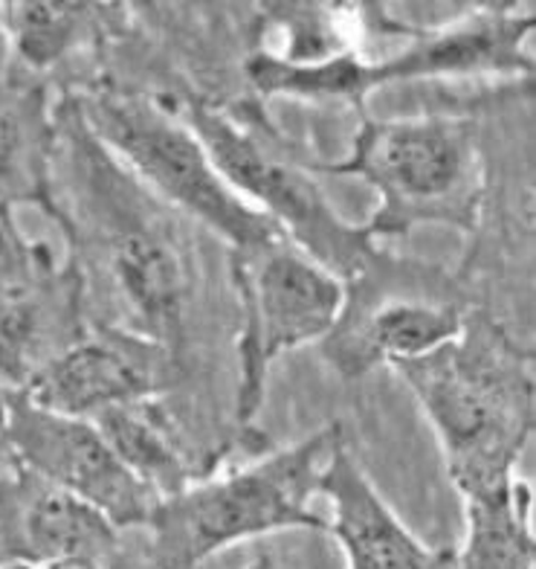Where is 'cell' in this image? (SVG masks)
Listing matches in <instances>:
<instances>
[{"mask_svg":"<svg viewBox=\"0 0 536 569\" xmlns=\"http://www.w3.org/2000/svg\"><path fill=\"white\" fill-rule=\"evenodd\" d=\"M104 436V442L120 457L128 471L134 473L142 486H149L160 500L172 497L189 486L192 468L180 448L174 430L163 421V410L154 401L113 407L97 419H90Z\"/></svg>","mask_w":536,"mask_h":569,"instance_id":"obj_14","label":"cell"},{"mask_svg":"<svg viewBox=\"0 0 536 569\" xmlns=\"http://www.w3.org/2000/svg\"><path fill=\"white\" fill-rule=\"evenodd\" d=\"M458 569H534L530 491L516 480L510 491L467 500V540Z\"/></svg>","mask_w":536,"mask_h":569,"instance_id":"obj_15","label":"cell"},{"mask_svg":"<svg viewBox=\"0 0 536 569\" xmlns=\"http://www.w3.org/2000/svg\"><path fill=\"white\" fill-rule=\"evenodd\" d=\"M530 9L482 7L455 21L412 30L409 44L381 61H368L372 88L409 79H462V76H528L534 70Z\"/></svg>","mask_w":536,"mask_h":569,"instance_id":"obj_9","label":"cell"},{"mask_svg":"<svg viewBox=\"0 0 536 569\" xmlns=\"http://www.w3.org/2000/svg\"><path fill=\"white\" fill-rule=\"evenodd\" d=\"M88 134L156 196L221 236L230 250L282 236L221 178L203 142L163 99L99 90L75 102Z\"/></svg>","mask_w":536,"mask_h":569,"instance_id":"obj_4","label":"cell"},{"mask_svg":"<svg viewBox=\"0 0 536 569\" xmlns=\"http://www.w3.org/2000/svg\"><path fill=\"white\" fill-rule=\"evenodd\" d=\"M244 569H287L284 563H279L273 555H259L253 563H246Z\"/></svg>","mask_w":536,"mask_h":569,"instance_id":"obj_21","label":"cell"},{"mask_svg":"<svg viewBox=\"0 0 536 569\" xmlns=\"http://www.w3.org/2000/svg\"><path fill=\"white\" fill-rule=\"evenodd\" d=\"M99 7L90 3H55V0H23L3 3L7 30L18 59L32 70H47L82 47L97 32Z\"/></svg>","mask_w":536,"mask_h":569,"instance_id":"obj_17","label":"cell"},{"mask_svg":"<svg viewBox=\"0 0 536 569\" xmlns=\"http://www.w3.org/2000/svg\"><path fill=\"white\" fill-rule=\"evenodd\" d=\"M3 445L21 468L90 502L117 529L145 526L160 502L120 462L93 421L44 410L21 392H12Z\"/></svg>","mask_w":536,"mask_h":569,"instance_id":"obj_7","label":"cell"},{"mask_svg":"<svg viewBox=\"0 0 536 569\" xmlns=\"http://www.w3.org/2000/svg\"><path fill=\"white\" fill-rule=\"evenodd\" d=\"M50 277H55L50 250L27 239L12 203L0 198V293L21 291Z\"/></svg>","mask_w":536,"mask_h":569,"instance_id":"obj_19","label":"cell"},{"mask_svg":"<svg viewBox=\"0 0 536 569\" xmlns=\"http://www.w3.org/2000/svg\"><path fill=\"white\" fill-rule=\"evenodd\" d=\"M117 526L90 502L16 465L0 473V552L18 567L102 563Z\"/></svg>","mask_w":536,"mask_h":569,"instance_id":"obj_10","label":"cell"},{"mask_svg":"<svg viewBox=\"0 0 536 569\" xmlns=\"http://www.w3.org/2000/svg\"><path fill=\"white\" fill-rule=\"evenodd\" d=\"M322 172L354 174L377 192L368 218L374 239L403 236L417 224H447L473 232L485 201V160L478 128L464 117L365 120L343 163Z\"/></svg>","mask_w":536,"mask_h":569,"instance_id":"obj_3","label":"cell"},{"mask_svg":"<svg viewBox=\"0 0 536 569\" xmlns=\"http://www.w3.org/2000/svg\"><path fill=\"white\" fill-rule=\"evenodd\" d=\"M163 346L134 331L104 326L82 331L47 358L21 396L44 410L90 421L113 407L154 398L163 383Z\"/></svg>","mask_w":536,"mask_h":569,"instance_id":"obj_8","label":"cell"},{"mask_svg":"<svg viewBox=\"0 0 536 569\" xmlns=\"http://www.w3.org/2000/svg\"><path fill=\"white\" fill-rule=\"evenodd\" d=\"M340 433V425H325L246 468L163 497L145 523L154 569H198L224 549L291 529L325 532V520L311 511V497Z\"/></svg>","mask_w":536,"mask_h":569,"instance_id":"obj_2","label":"cell"},{"mask_svg":"<svg viewBox=\"0 0 536 569\" xmlns=\"http://www.w3.org/2000/svg\"><path fill=\"white\" fill-rule=\"evenodd\" d=\"M108 201L104 221V268L122 306L134 315V335L154 340L163 349L180 340L186 311V268L178 248L160 227L131 218L122 221L120 203Z\"/></svg>","mask_w":536,"mask_h":569,"instance_id":"obj_12","label":"cell"},{"mask_svg":"<svg viewBox=\"0 0 536 569\" xmlns=\"http://www.w3.org/2000/svg\"><path fill=\"white\" fill-rule=\"evenodd\" d=\"M50 284L52 277L21 291L0 293V387L3 390L21 392L38 367L59 352V346L47 338L59 329L55 317L73 308L61 311L59 302L47 300Z\"/></svg>","mask_w":536,"mask_h":569,"instance_id":"obj_16","label":"cell"},{"mask_svg":"<svg viewBox=\"0 0 536 569\" xmlns=\"http://www.w3.org/2000/svg\"><path fill=\"white\" fill-rule=\"evenodd\" d=\"M433 421L449 480L467 500L514 488V468L534 430V375L485 322L426 358L395 367Z\"/></svg>","mask_w":536,"mask_h":569,"instance_id":"obj_1","label":"cell"},{"mask_svg":"<svg viewBox=\"0 0 536 569\" xmlns=\"http://www.w3.org/2000/svg\"><path fill=\"white\" fill-rule=\"evenodd\" d=\"M32 149V134L27 120L7 102H0V198L3 201H38L44 198L47 180L36 174L38 151Z\"/></svg>","mask_w":536,"mask_h":569,"instance_id":"obj_18","label":"cell"},{"mask_svg":"<svg viewBox=\"0 0 536 569\" xmlns=\"http://www.w3.org/2000/svg\"><path fill=\"white\" fill-rule=\"evenodd\" d=\"M316 495L331 506L325 532L343 549L345 569H458L455 549L426 547L383 500L348 450L345 433L336 436L322 462Z\"/></svg>","mask_w":536,"mask_h":569,"instance_id":"obj_11","label":"cell"},{"mask_svg":"<svg viewBox=\"0 0 536 569\" xmlns=\"http://www.w3.org/2000/svg\"><path fill=\"white\" fill-rule=\"evenodd\" d=\"M9 405H12V392L0 387V445H3V436H7L9 427Z\"/></svg>","mask_w":536,"mask_h":569,"instance_id":"obj_20","label":"cell"},{"mask_svg":"<svg viewBox=\"0 0 536 569\" xmlns=\"http://www.w3.org/2000/svg\"><path fill=\"white\" fill-rule=\"evenodd\" d=\"M239 293V421L259 416L282 355L322 343L343 317L348 284L313 262L284 236L230 250Z\"/></svg>","mask_w":536,"mask_h":569,"instance_id":"obj_6","label":"cell"},{"mask_svg":"<svg viewBox=\"0 0 536 569\" xmlns=\"http://www.w3.org/2000/svg\"><path fill=\"white\" fill-rule=\"evenodd\" d=\"M464 326V308L449 300L401 293L368 308L351 302L345 293L343 317L328 338L322 340V349L340 375L354 378L377 363L395 369L438 352L462 338Z\"/></svg>","mask_w":536,"mask_h":569,"instance_id":"obj_13","label":"cell"},{"mask_svg":"<svg viewBox=\"0 0 536 569\" xmlns=\"http://www.w3.org/2000/svg\"><path fill=\"white\" fill-rule=\"evenodd\" d=\"M0 23H3V3H0Z\"/></svg>","mask_w":536,"mask_h":569,"instance_id":"obj_22","label":"cell"},{"mask_svg":"<svg viewBox=\"0 0 536 569\" xmlns=\"http://www.w3.org/2000/svg\"><path fill=\"white\" fill-rule=\"evenodd\" d=\"M174 111L203 142L221 178L253 210L270 218L293 248L345 284L357 282L365 270L381 262L368 224H348L302 166L279 158V151L261 146L246 126L201 99H186Z\"/></svg>","mask_w":536,"mask_h":569,"instance_id":"obj_5","label":"cell"}]
</instances>
